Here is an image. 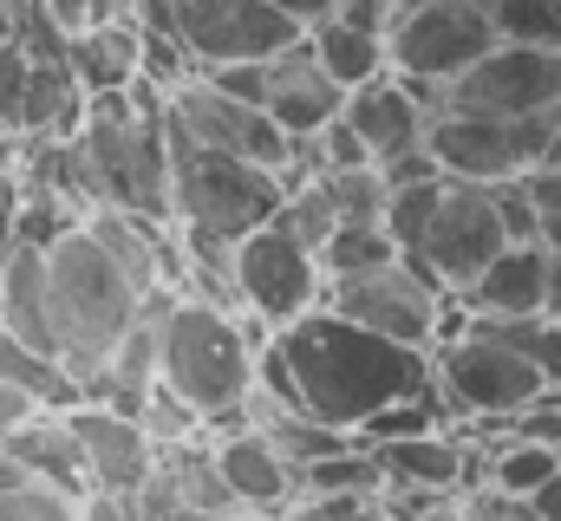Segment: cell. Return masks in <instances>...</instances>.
I'll list each match as a JSON object with an SVG mask.
<instances>
[{
	"instance_id": "cb8c5ba5",
	"label": "cell",
	"mask_w": 561,
	"mask_h": 521,
	"mask_svg": "<svg viewBox=\"0 0 561 521\" xmlns=\"http://www.w3.org/2000/svg\"><path fill=\"white\" fill-rule=\"evenodd\" d=\"M0 379L7 385H20L39 410H66V404H79V385H72V372L53 359V352H39V346H20L13 333H0Z\"/></svg>"
},
{
	"instance_id": "4316f807",
	"label": "cell",
	"mask_w": 561,
	"mask_h": 521,
	"mask_svg": "<svg viewBox=\"0 0 561 521\" xmlns=\"http://www.w3.org/2000/svg\"><path fill=\"white\" fill-rule=\"evenodd\" d=\"M470 326L477 333H490V339H503L516 359H529L549 385H561V320L549 313H523V320H496V313H470Z\"/></svg>"
},
{
	"instance_id": "74e56055",
	"label": "cell",
	"mask_w": 561,
	"mask_h": 521,
	"mask_svg": "<svg viewBox=\"0 0 561 521\" xmlns=\"http://www.w3.org/2000/svg\"><path fill=\"white\" fill-rule=\"evenodd\" d=\"M33 417H39V404H33L20 385H7V379H0V437H13V430H20V424H33Z\"/></svg>"
},
{
	"instance_id": "ab89813d",
	"label": "cell",
	"mask_w": 561,
	"mask_h": 521,
	"mask_svg": "<svg viewBox=\"0 0 561 521\" xmlns=\"http://www.w3.org/2000/svg\"><path fill=\"white\" fill-rule=\"evenodd\" d=\"M529 509H536V521H561V470L536 489V496H529Z\"/></svg>"
},
{
	"instance_id": "5b68a950",
	"label": "cell",
	"mask_w": 561,
	"mask_h": 521,
	"mask_svg": "<svg viewBox=\"0 0 561 521\" xmlns=\"http://www.w3.org/2000/svg\"><path fill=\"white\" fill-rule=\"evenodd\" d=\"M163 143H170V222H176V235H203V242L236 248L242 235L275 222L280 196H287L275 170L229 157V150H209L170 118H163Z\"/></svg>"
},
{
	"instance_id": "83f0119b",
	"label": "cell",
	"mask_w": 561,
	"mask_h": 521,
	"mask_svg": "<svg viewBox=\"0 0 561 521\" xmlns=\"http://www.w3.org/2000/svg\"><path fill=\"white\" fill-rule=\"evenodd\" d=\"M496 39H523V46H556L561 53V0H470Z\"/></svg>"
},
{
	"instance_id": "ffe728a7",
	"label": "cell",
	"mask_w": 561,
	"mask_h": 521,
	"mask_svg": "<svg viewBox=\"0 0 561 521\" xmlns=\"http://www.w3.org/2000/svg\"><path fill=\"white\" fill-rule=\"evenodd\" d=\"M542 293H549V248L542 242H503V255L490 260L457 300L470 313L523 320V313H542Z\"/></svg>"
},
{
	"instance_id": "6da1fadb",
	"label": "cell",
	"mask_w": 561,
	"mask_h": 521,
	"mask_svg": "<svg viewBox=\"0 0 561 521\" xmlns=\"http://www.w3.org/2000/svg\"><path fill=\"white\" fill-rule=\"evenodd\" d=\"M275 352L294 391H300V410L333 424V430H359L386 404H405V397L431 391V352L379 339L333 306L287 320L275 333Z\"/></svg>"
},
{
	"instance_id": "e575fe53",
	"label": "cell",
	"mask_w": 561,
	"mask_h": 521,
	"mask_svg": "<svg viewBox=\"0 0 561 521\" xmlns=\"http://www.w3.org/2000/svg\"><path fill=\"white\" fill-rule=\"evenodd\" d=\"M496 216H503V235L510 242H536V202H529V183H496Z\"/></svg>"
},
{
	"instance_id": "d6986e66",
	"label": "cell",
	"mask_w": 561,
	"mask_h": 521,
	"mask_svg": "<svg viewBox=\"0 0 561 521\" xmlns=\"http://www.w3.org/2000/svg\"><path fill=\"white\" fill-rule=\"evenodd\" d=\"M0 456L26 476V483H46L72 502H85V456H79V437L66 424V410H39L33 424H20L13 437H0Z\"/></svg>"
},
{
	"instance_id": "9a60e30c",
	"label": "cell",
	"mask_w": 561,
	"mask_h": 521,
	"mask_svg": "<svg viewBox=\"0 0 561 521\" xmlns=\"http://www.w3.org/2000/svg\"><path fill=\"white\" fill-rule=\"evenodd\" d=\"M66 424H72V437H79L85 489H92V496L131 502L144 483H150V470H157V443H150V430H144L138 417L79 397V404H66Z\"/></svg>"
},
{
	"instance_id": "e0dca14e",
	"label": "cell",
	"mask_w": 561,
	"mask_h": 521,
	"mask_svg": "<svg viewBox=\"0 0 561 521\" xmlns=\"http://www.w3.org/2000/svg\"><path fill=\"white\" fill-rule=\"evenodd\" d=\"M340 118L359 130V143H366V157H373V163H392V157H405V150H424L431 105L419 99V85H405L399 72H379L373 85L346 92Z\"/></svg>"
},
{
	"instance_id": "2e32d148",
	"label": "cell",
	"mask_w": 561,
	"mask_h": 521,
	"mask_svg": "<svg viewBox=\"0 0 561 521\" xmlns=\"http://www.w3.org/2000/svg\"><path fill=\"white\" fill-rule=\"evenodd\" d=\"M209 450H216L222 489H229V502H236L242 516H280V509L300 496V489H294V463L280 456L255 424L209 430Z\"/></svg>"
},
{
	"instance_id": "9c48e42d",
	"label": "cell",
	"mask_w": 561,
	"mask_h": 521,
	"mask_svg": "<svg viewBox=\"0 0 561 521\" xmlns=\"http://www.w3.org/2000/svg\"><path fill=\"white\" fill-rule=\"evenodd\" d=\"M561 105V53L496 39L483 59H470L450 85H437L431 112H470V118H536Z\"/></svg>"
},
{
	"instance_id": "60d3db41",
	"label": "cell",
	"mask_w": 561,
	"mask_h": 521,
	"mask_svg": "<svg viewBox=\"0 0 561 521\" xmlns=\"http://www.w3.org/2000/svg\"><path fill=\"white\" fill-rule=\"evenodd\" d=\"M542 313L561 320V255H549V293H542Z\"/></svg>"
},
{
	"instance_id": "b9f144b4",
	"label": "cell",
	"mask_w": 561,
	"mask_h": 521,
	"mask_svg": "<svg viewBox=\"0 0 561 521\" xmlns=\"http://www.w3.org/2000/svg\"><path fill=\"white\" fill-rule=\"evenodd\" d=\"M280 7H287L294 20H320V13H333L340 0H280Z\"/></svg>"
},
{
	"instance_id": "ac0fdd59",
	"label": "cell",
	"mask_w": 561,
	"mask_h": 521,
	"mask_svg": "<svg viewBox=\"0 0 561 521\" xmlns=\"http://www.w3.org/2000/svg\"><path fill=\"white\" fill-rule=\"evenodd\" d=\"M340 105H346V92H340V85L327 79V66L313 59L307 33L268 59V99H262V112H268L287 137H313V130H327L333 118H340Z\"/></svg>"
},
{
	"instance_id": "7a4b0ae2",
	"label": "cell",
	"mask_w": 561,
	"mask_h": 521,
	"mask_svg": "<svg viewBox=\"0 0 561 521\" xmlns=\"http://www.w3.org/2000/svg\"><path fill=\"white\" fill-rule=\"evenodd\" d=\"M144 293L131 287V274L99 248V235L85 222L59 229L46 242V320H53V352L72 372V385L85 391V379L118 352V339L138 326Z\"/></svg>"
},
{
	"instance_id": "f35d334b",
	"label": "cell",
	"mask_w": 561,
	"mask_h": 521,
	"mask_svg": "<svg viewBox=\"0 0 561 521\" xmlns=\"http://www.w3.org/2000/svg\"><path fill=\"white\" fill-rule=\"evenodd\" d=\"M79 521H131V502H112V496H85Z\"/></svg>"
},
{
	"instance_id": "f546056e",
	"label": "cell",
	"mask_w": 561,
	"mask_h": 521,
	"mask_svg": "<svg viewBox=\"0 0 561 521\" xmlns=\"http://www.w3.org/2000/svg\"><path fill=\"white\" fill-rule=\"evenodd\" d=\"M313 183L327 189V202H333L340 222H386V176H379L373 163H359V170H327V176H313Z\"/></svg>"
},
{
	"instance_id": "f1b7e54d",
	"label": "cell",
	"mask_w": 561,
	"mask_h": 521,
	"mask_svg": "<svg viewBox=\"0 0 561 521\" xmlns=\"http://www.w3.org/2000/svg\"><path fill=\"white\" fill-rule=\"evenodd\" d=\"M392 235H386V222H340L327 242H320V274L327 280H340V274H359V267H379V260H392Z\"/></svg>"
},
{
	"instance_id": "4fadbf2b",
	"label": "cell",
	"mask_w": 561,
	"mask_h": 521,
	"mask_svg": "<svg viewBox=\"0 0 561 521\" xmlns=\"http://www.w3.org/2000/svg\"><path fill=\"white\" fill-rule=\"evenodd\" d=\"M300 33L307 20H294L280 0H176V39L196 59V72L229 59H275Z\"/></svg>"
},
{
	"instance_id": "3957f363",
	"label": "cell",
	"mask_w": 561,
	"mask_h": 521,
	"mask_svg": "<svg viewBox=\"0 0 561 521\" xmlns=\"http://www.w3.org/2000/svg\"><path fill=\"white\" fill-rule=\"evenodd\" d=\"M157 385L176 391L203 417V430L249 424L255 346L242 339V320L209 306V300L163 287L157 293Z\"/></svg>"
},
{
	"instance_id": "7bdbcfd3",
	"label": "cell",
	"mask_w": 561,
	"mask_h": 521,
	"mask_svg": "<svg viewBox=\"0 0 561 521\" xmlns=\"http://www.w3.org/2000/svg\"><path fill=\"white\" fill-rule=\"evenodd\" d=\"M216 521H280V516H242V509H236V516H216Z\"/></svg>"
},
{
	"instance_id": "8fae6325",
	"label": "cell",
	"mask_w": 561,
	"mask_h": 521,
	"mask_svg": "<svg viewBox=\"0 0 561 521\" xmlns=\"http://www.w3.org/2000/svg\"><path fill=\"white\" fill-rule=\"evenodd\" d=\"M490 46H496V26L470 0H424L412 13H392V26H386V72H399L405 85H450Z\"/></svg>"
},
{
	"instance_id": "d6a6232c",
	"label": "cell",
	"mask_w": 561,
	"mask_h": 521,
	"mask_svg": "<svg viewBox=\"0 0 561 521\" xmlns=\"http://www.w3.org/2000/svg\"><path fill=\"white\" fill-rule=\"evenodd\" d=\"M203 79H209L216 92L242 99V105H262V99H268V59H229V66H209Z\"/></svg>"
},
{
	"instance_id": "44dd1931",
	"label": "cell",
	"mask_w": 561,
	"mask_h": 521,
	"mask_svg": "<svg viewBox=\"0 0 561 521\" xmlns=\"http://www.w3.org/2000/svg\"><path fill=\"white\" fill-rule=\"evenodd\" d=\"M373 463L386 476V489H424V496H444L463 483L470 456L450 430H424V437H399V443H373Z\"/></svg>"
},
{
	"instance_id": "5bb4252c",
	"label": "cell",
	"mask_w": 561,
	"mask_h": 521,
	"mask_svg": "<svg viewBox=\"0 0 561 521\" xmlns=\"http://www.w3.org/2000/svg\"><path fill=\"white\" fill-rule=\"evenodd\" d=\"M163 118L176 130H190L196 143L229 150V157H249V163H262V170H275V176H280V163H287V143H294L262 105H242V99L216 92L203 72H190V79L163 99Z\"/></svg>"
},
{
	"instance_id": "52a82bcc",
	"label": "cell",
	"mask_w": 561,
	"mask_h": 521,
	"mask_svg": "<svg viewBox=\"0 0 561 521\" xmlns=\"http://www.w3.org/2000/svg\"><path fill=\"white\" fill-rule=\"evenodd\" d=\"M503 216H496V183H457V176H437V196H431V216L419 229V248L405 260H419L424 274L444 287V293H463L490 260L503 255Z\"/></svg>"
},
{
	"instance_id": "d590c367",
	"label": "cell",
	"mask_w": 561,
	"mask_h": 521,
	"mask_svg": "<svg viewBox=\"0 0 561 521\" xmlns=\"http://www.w3.org/2000/svg\"><path fill=\"white\" fill-rule=\"evenodd\" d=\"M46 7V20L72 39V33H85V26H99V20H118L125 7H112V0H39Z\"/></svg>"
},
{
	"instance_id": "8d00e7d4",
	"label": "cell",
	"mask_w": 561,
	"mask_h": 521,
	"mask_svg": "<svg viewBox=\"0 0 561 521\" xmlns=\"http://www.w3.org/2000/svg\"><path fill=\"white\" fill-rule=\"evenodd\" d=\"M333 20H346V26H359V33H386V26H392V0H340Z\"/></svg>"
},
{
	"instance_id": "bcb514c9",
	"label": "cell",
	"mask_w": 561,
	"mask_h": 521,
	"mask_svg": "<svg viewBox=\"0 0 561 521\" xmlns=\"http://www.w3.org/2000/svg\"><path fill=\"white\" fill-rule=\"evenodd\" d=\"M112 7H125V0H112Z\"/></svg>"
},
{
	"instance_id": "7c38bea8",
	"label": "cell",
	"mask_w": 561,
	"mask_h": 521,
	"mask_svg": "<svg viewBox=\"0 0 561 521\" xmlns=\"http://www.w3.org/2000/svg\"><path fill=\"white\" fill-rule=\"evenodd\" d=\"M236 293H242V313H255V320H268V326H287V320H300V313H313L320 300H327V274H320V255L313 248H300L287 229H255V235H242L236 248Z\"/></svg>"
},
{
	"instance_id": "1f68e13d",
	"label": "cell",
	"mask_w": 561,
	"mask_h": 521,
	"mask_svg": "<svg viewBox=\"0 0 561 521\" xmlns=\"http://www.w3.org/2000/svg\"><path fill=\"white\" fill-rule=\"evenodd\" d=\"M275 229H287L300 248H313V255H320V242L340 229V216H333V202H327V189H320V183H300V189H287V196H280Z\"/></svg>"
},
{
	"instance_id": "7402d4cb",
	"label": "cell",
	"mask_w": 561,
	"mask_h": 521,
	"mask_svg": "<svg viewBox=\"0 0 561 521\" xmlns=\"http://www.w3.org/2000/svg\"><path fill=\"white\" fill-rule=\"evenodd\" d=\"M66 66H72V79H79L85 99L125 92V85L138 79V20L118 13V20H99V26L72 33V39H66Z\"/></svg>"
},
{
	"instance_id": "8992f818",
	"label": "cell",
	"mask_w": 561,
	"mask_h": 521,
	"mask_svg": "<svg viewBox=\"0 0 561 521\" xmlns=\"http://www.w3.org/2000/svg\"><path fill=\"white\" fill-rule=\"evenodd\" d=\"M444 300L450 293L424 274L419 260L392 255V260H379V267H359V274L327 280V300L320 306L346 313L353 326H366L379 339H399V346L431 352L437 346V326H444Z\"/></svg>"
},
{
	"instance_id": "ee69618b",
	"label": "cell",
	"mask_w": 561,
	"mask_h": 521,
	"mask_svg": "<svg viewBox=\"0 0 561 521\" xmlns=\"http://www.w3.org/2000/svg\"><path fill=\"white\" fill-rule=\"evenodd\" d=\"M412 7H424V0H392V13H412Z\"/></svg>"
},
{
	"instance_id": "30bf717a",
	"label": "cell",
	"mask_w": 561,
	"mask_h": 521,
	"mask_svg": "<svg viewBox=\"0 0 561 521\" xmlns=\"http://www.w3.org/2000/svg\"><path fill=\"white\" fill-rule=\"evenodd\" d=\"M431 385L444 391L450 417L457 410H470V417H510V410L536 404L542 391H556L529 359H516L503 339H490L477 326H463L457 339L431 346Z\"/></svg>"
},
{
	"instance_id": "836d02e7",
	"label": "cell",
	"mask_w": 561,
	"mask_h": 521,
	"mask_svg": "<svg viewBox=\"0 0 561 521\" xmlns=\"http://www.w3.org/2000/svg\"><path fill=\"white\" fill-rule=\"evenodd\" d=\"M373 516V496H294L280 521H366Z\"/></svg>"
},
{
	"instance_id": "f6af8a7d",
	"label": "cell",
	"mask_w": 561,
	"mask_h": 521,
	"mask_svg": "<svg viewBox=\"0 0 561 521\" xmlns=\"http://www.w3.org/2000/svg\"><path fill=\"white\" fill-rule=\"evenodd\" d=\"M0 260H7V216H0Z\"/></svg>"
},
{
	"instance_id": "484cf974",
	"label": "cell",
	"mask_w": 561,
	"mask_h": 521,
	"mask_svg": "<svg viewBox=\"0 0 561 521\" xmlns=\"http://www.w3.org/2000/svg\"><path fill=\"white\" fill-rule=\"evenodd\" d=\"M294 489H300V496H373V502H379L386 476H379V463H373L366 443H346V450H333V456H320V463H300V470H294Z\"/></svg>"
},
{
	"instance_id": "d4e9b609",
	"label": "cell",
	"mask_w": 561,
	"mask_h": 521,
	"mask_svg": "<svg viewBox=\"0 0 561 521\" xmlns=\"http://www.w3.org/2000/svg\"><path fill=\"white\" fill-rule=\"evenodd\" d=\"M483 470H490V489H496V496L529 502V496H536V489L561 470V450L536 443V437H496V443H490V456H483Z\"/></svg>"
},
{
	"instance_id": "603a6c76",
	"label": "cell",
	"mask_w": 561,
	"mask_h": 521,
	"mask_svg": "<svg viewBox=\"0 0 561 521\" xmlns=\"http://www.w3.org/2000/svg\"><path fill=\"white\" fill-rule=\"evenodd\" d=\"M307 46H313V59L327 66V79L340 92H359V85H373L386 72V33H359V26H346L333 13L307 20Z\"/></svg>"
},
{
	"instance_id": "277c9868",
	"label": "cell",
	"mask_w": 561,
	"mask_h": 521,
	"mask_svg": "<svg viewBox=\"0 0 561 521\" xmlns=\"http://www.w3.org/2000/svg\"><path fill=\"white\" fill-rule=\"evenodd\" d=\"M99 209H131L144 222L170 229V143H163V92L131 79L125 92L85 99V118L72 130Z\"/></svg>"
},
{
	"instance_id": "ba28073f",
	"label": "cell",
	"mask_w": 561,
	"mask_h": 521,
	"mask_svg": "<svg viewBox=\"0 0 561 521\" xmlns=\"http://www.w3.org/2000/svg\"><path fill=\"white\" fill-rule=\"evenodd\" d=\"M556 112L536 118H470V112H431L424 150L457 183H516L549 157Z\"/></svg>"
},
{
	"instance_id": "4dcf8cb0",
	"label": "cell",
	"mask_w": 561,
	"mask_h": 521,
	"mask_svg": "<svg viewBox=\"0 0 561 521\" xmlns=\"http://www.w3.org/2000/svg\"><path fill=\"white\" fill-rule=\"evenodd\" d=\"M0 521H79V502L46 489V483H26L7 456H0Z\"/></svg>"
}]
</instances>
